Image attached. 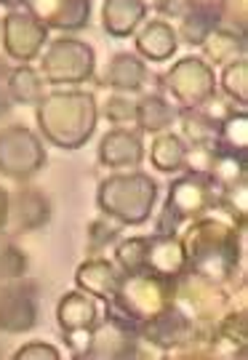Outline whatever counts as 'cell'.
<instances>
[{
  "instance_id": "6da1fadb",
  "label": "cell",
  "mask_w": 248,
  "mask_h": 360,
  "mask_svg": "<svg viewBox=\"0 0 248 360\" xmlns=\"http://www.w3.org/2000/svg\"><path fill=\"white\" fill-rule=\"evenodd\" d=\"M96 99L89 91H51L40 96L38 123L46 139L62 150H78L96 129Z\"/></svg>"
},
{
  "instance_id": "7a4b0ae2",
  "label": "cell",
  "mask_w": 248,
  "mask_h": 360,
  "mask_svg": "<svg viewBox=\"0 0 248 360\" xmlns=\"http://www.w3.org/2000/svg\"><path fill=\"white\" fill-rule=\"evenodd\" d=\"M157 198V184L147 174H112L99 184L96 203L102 214L118 219L120 224H142L150 219Z\"/></svg>"
},
{
  "instance_id": "3957f363",
  "label": "cell",
  "mask_w": 248,
  "mask_h": 360,
  "mask_svg": "<svg viewBox=\"0 0 248 360\" xmlns=\"http://www.w3.org/2000/svg\"><path fill=\"white\" fill-rule=\"evenodd\" d=\"M174 291H176V281L160 278L150 270L129 272L120 281L118 296L107 304L123 309L131 321L139 323V328H142V323L152 321L163 309L174 307Z\"/></svg>"
},
{
  "instance_id": "277c9868",
  "label": "cell",
  "mask_w": 248,
  "mask_h": 360,
  "mask_svg": "<svg viewBox=\"0 0 248 360\" xmlns=\"http://www.w3.org/2000/svg\"><path fill=\"white\" fill-rule=\"evenodd\" d=\"M214 200H216V190L209 184V179L195 176V174H184L179 179H174L157 232L160 235H176L184 221L203 217Z\"/></svg>"
},
{
  "instance_id": "5b68a950",
  "label": "cell",
  "mask_w": 248,
  "mask_h": 360,
  "mask_svg": "<svg viewBox=\"0 0 248 360\" xmlns=\"http://www.w3.org/2000/svg\"><path fill=\"white\" fill-rule=\"evenodd\" d=\"M96 56L89 43L78 38H59L46 49L40 59V72L48 83L56 86H75L86 83L93 75Z\"/></svg>"
},
{
  "instance_id": "8992f818",
  "label": "cell",
  "mask_w": 248,
  "mask_h": 360,
  "mask_svg": "<svg viewBox=\"0 0 248 360\" xmlns=\"http://www.w3.org/2000/svg\"><path fill=\"white\" fill-rule=\"evenodd\" d=\"M46 163V150L27 126H8L0 131V174L25 181Z\"/></svg>"
},
{
  "instance_id": "52a82bcc",
  "label": "cell",
  "mask_w": 248,
  "mask_h": 360,
  "mask_svg": "<svg viewBox=\"0 0 248 360\" xmlns=\"http://www.w3.org/2000/svg\"><path fill=\"white\" fill-rule=\"evenodd\" d=\"M163 86L174 94V99L184 110H195L211 94H216V75H214V67L206 65L203 59L187 56L163 75Z\"/></svg>"
},
{
  "instance_id": "ba28073f",
  "label": "cell",
  "mask_w": 248,
  "mask_h": 360,
  "mask_svg": "<svg viewBox=\"0 0 248 360\" xmlns=\"http://www.w3.org/2000/svg\"><path fill=\"white\" fill-rule=\"evenodd\" d=\"M48 38V27L27 8H11L3 19V49L16 62H32Z\"/></svg>"
},
{
  "instance_id": "9c48e42d",
  "label": "cell",
  "mask_w": 248,
  "mask_h": 360,
  "mask_svg": "<svg viewBox=\"0 0 248 360\" xmlns=\"http://www.w3.org/2000/svg\"><path fill=\"white\" fill-rule=\"evenodd\" d=\"M38 321L35 296L30 285L11 283L0 288V331L6 334H22L30 331Z\"/></svg>"
},
{
  "instance_id": "30bf717a",
  "label": "cell",
  "mask_w": 248,
  "mask_h": 360,
  "mask_svg": "<svg viewBox=\"0 0 248 360\" xmlns=\"http://www.w3.org/2000/svg\"><path fill=\"white\" fill-rule=\"evenodd\" d=\"M144 270L155 272L160 278H169V281H179L187 272V248H184L182 238L179 235H160V232L155 238H150Z\"/></svg>"
},
{
  "instance_id": "8fae6325",
  "label": "cell",
  "mask_w": 248,
  "mask_h": 360,
  "mask_svg": "<svg viewBox=\"0 0 248 360\" xmlns=\"http://www.w3.org/2000/svg\"><path fill=\"white\" fill-rule=\"evenodd\" d=\"M25 8L35 13L46 27L59 30H80L89 25L91 16L89 0H27Z\"/></svg>"
},
{
  "instance_id": "7c38bea8",
  "label": "cell",
  "mask_w": 248,
  "mask_h": 360,
  "mask_svg": "<svg viewBox=\"0 0 248 360\" xmlns=\"http://www.w3.org/2000/svg\"><path fill=\"white\" fill-rule=\"evenodd\" d=\"M144 334V339L150 342V345H155L160 349H174V347H182L184 342L190 339L192 334V323L190 318L184 315L182 309L176 307H169L163 309L160 315H155L152 321L142 323V328H139Z\"/></svg>"
},
{
  "instance_id": "4fadbf2b",
  "label": "cell",
  "mask_w": 248,
  "mask_h": 360,
  "mask_svg": "<svg viewBox=\"0 0 248 360\" xmlns=\"http://www.w3.org/2000/svg\"><path fill=\"white\" fill-rule=\"evenodd\" d=\"M144 158V144L139 131L131 129H112L99 142V160L107 168H133Z\"/></svg>"
},
{
  "instance_id": "5bb4252c",
  "label": "cell",
  "mask_w": 248,
  "mask_h": 360,
  "mask_svg": "<svg viewBox=\"0 0 248 360\" xmlns=\"http://www.w3.org/2000/svg\"><path fill=\"white\" fill-rule=\"evenodd\" d=\"M120 281L123 275L107 259H89L75 272V283L80 291L91 294L93 299H105V302H112L118 296Z\"/></svg>"
},
{
  "instance_id": "9a60e30c",
  "label": "cell",
  "mask_w": 248,
  "mask_h": 360,
  "mask_svg": "<svg viewBox=\"0 0 248 360\" xmlns=\"http://www.w3.org/2000/svg\"><path fill=\"white\" fill-rule=\"evenodd\" d=\"M56 318H59V328L70 334V331H86V328H96L99 323V312H96V302L91 294L86 291H70L62 296L59 307H56Z\"/></svg>"
},
{
  "instance_id": "2e32d148",
  "label": "cell",
  "mask_w": 248,
  "mask_h": 360,
  "mask_svg": "<svg viewBox=\"0 0 248 360\" xmlns=\"http://www.w3.org/2000/svg\"><path fill=\"white\" fill-rule=\"evenodd\" d=\"M147 6L142 0H105L102 6V25L115 38H129L144 22Z\"/></svg>"
},
{
  "instance_id": "e0dca14e",
  "label": "cell",
  "mask_w": 248,
  "mask_h": 360,
  "mask_svg": "<svg viewBox=\"0 0 248 360\" xmlns=\"http://www.w3.org/2000/svg\"><path fill=\"white\" fill-rule=\"evenodd\" d=\"M176 30L169 22L152 19L142 27V32L136 35V51L147 56L150 62H166L176 51Z\"/></svg>"
},
{
  "instance_id": "ac0fdd59",
  "label": "cell",
  "mask_w": 248,
  "mask_h": 360,
  "mask_svg": "<svg viewBox=\"0 0 248 360\" xmlns=\"http://www.w3.org/2000/svg\"><path fill=\"white\" fill-rule=\"evenodd\" d=\"M107 86L115 91H129V94H136L142 91V86L147 83V67L139 56L133 53H115L112 62H110V70H107Z\"/></svg>"
},
{
  "instance_id": "d6986e66",
  "label": "cell",
  "mask_w": 248,
  "mask_h": 360,
  "mask_svg": "<svg viewBox=\"0 0 248 360\" xmlns=\"http://www.w3.org/2000/svg\"><path fill=\"white\" fill-rule=\"evenodd\" d=\"M200 46H203V51L209 56V62H214V65H230L235 59H243L246 38H243V32H235V30L214 27Z\"/></svg>"
},
{
  "instance_id": "ffe728a7",
  "label": "cell",
  "mask_w": 248,
  "mask_h": 360,
  "mask_svg": "<svg viewBox=\"0 0 248 360\" xmlns=\"http://www.w3.org/2000/svg\"><path fill=\"white\" fill-rule=\"evenodd\" d=\"M206 179H209V184L216 193H224V190L235 187L240 181H246V155L216 150Z\"/></svg>"
},
{
  "instance_id": "44dd1931",
  "label": "cell",
  "mask_w": 248,
  "mask_h": 360,
  "mask_svg": "<svg viewBox=\"0 0 248 360\" xmlns=\"http://www.w3.org/2000/svg\"><path fill=\"white\" fill-rule=\"evenodd\" d=\"M139 129L147 131V134H160V131L171 129V123L176 120V110L171 107L163 96L157 94H150V96H142L136 102V117Z\"/></svg>"
},
{
  "instance_id": "7402d4cb",
  "label": "cell",
  "mask_w": 248,
  "mask_h": 360,
  "mask_svg": "<svg viewBox=\"0 0 248 360\" xmlns=\"http://www.w3.org/2000/svg\"><path fill=\"white\" fill-rule=\"evenodd\" d=\"M13 208H16V221L25 230H38L51 219V206L48 198L40 190H19L13 198Z\"/></svg>"
},
{
  "instance_id": "603a6c76",
  "label": "cell",
  "mask_w": 248,
  "mask_h": 360,
  "mask_svg": "<svg viewBox=\"0 0 248 360\" xmlns=\"http://www.w3.org/2000/svg\"><path fill=\"white\" fill-rule=\"evenodd\" d=\"M184 155H187V144L182 136L176 134H157V139L150 147V160L157 171L171 174V171H179L184 166Z\"/></svg>"
},
{
  "instance_id": "cb8c5ba5",
  "label": "cell",
  "mask_w": 248,
  "mask_h": 360,
  "mask_svg": "<svg viewBox=\"0 0 248 360\" xmlns=\"http://www.w3.org/2000/svg\"><path fill=\"white\" fill-rule=\"evenodd\" d=\"M216 150L224 153L246 155L248 150V112L237 110L233 115L219 123L216 129Z\"/></svg>"
},
{
  "instance_id": "d4e9b609",
  "label": "cell",
  "mask_w": 248,
  "mask_h": 360,
  "mask_svg": "<svg viewBox=\"0 0 248 360\" xmlns=\"http://www.w3.org/2000/svg\"><path fill=\"white\" fill-rule=\"evenodd\" d=\"M8 94H11V102L19 104L40 102V96H43L40 72L30 65H19L16 70H11V75H8Z\"/></svg>"
},
{
  "instance_id": "484cf974",
  "label": "cell",
  "mask_w": 248,
  "mask_h": 360,
  "mask_svg": "<svg viewBox=\"0 0 248 360\" xmlns=\"http://www.w3.org/2000/svg\"><path fill=\"white\" fill-rule=\"evenodd\" d=\"M222 16L219 11H206V8H190V11L182 16V38L190 43V46H200L206 35H209L214 27H219Z\"/></svg>"
},
{
  "instance_id": "4316f807",
  "label": "cell",
  "mask_w": 248,
  "mask_h": 360,
  "mask_svg": "<svg viewBox=\"0 0 248 360\" xmlns=\"http://www.w3.org/2000/svg\"><path fill=\"white\" fill-rule=\"evenodd\" d=\"M147 245L150 238H123L115 245V259H118L120 270L126 272H142L144 262H147Z\"/></svg>"
},
{
  "instance_id": "83f0119b",
  "label": "cell",
  "mask_w": 248,
  "mask_h": 360,
  "mask_svg": "<svg viewBox=\"0 0 248 360\" xmlns=\"http://www.w3.org/2000/svg\"><path fill=\"white\" fill-rule=\"evenodd\" d=\"M222 86L224 94L230 99H235L240 107L248 104V62L246 59H235L224 67L222 72Z\"/></svg>"
},
{
  "instance_id": "f1b7e54d",
  "label": "cell",
  "mask_w": 248,
  "mask_h": 360,
  "mask_svg": "<svg viewBox=\"0 0 248 360\" xmlns=\"http://www.w3.org/2000/svg\"><path fill=\"white\" fill-rule=\"evenodd\" d=\"M182 123H184V136L192 144H216V123L209 120L200 110H184L182 112Z\"/></svg>"
},
{
  "instance_id": "f546056e",
  "label": "cell",
  "mask_w": 248,
  "mask_h": 360,
  "mask_svg": "<svg viewBox=\"0 0 248 360\" xmlns=\"http://www.w3.org/2000/svg\"><path fill=\"white\" fill-rule=\"evenodd\" d=\"M27 270V257L19 245H13L8 238H0V281H16Z\"/></svg>"
},
{
  "instance_id": "4dcf8cb0",
  "label": "cell",
  "mask_w": 248,
  "mask_h": 360,
  "mask_svg": "<svg viewBox=\"0 0 248 360\" xmlns=\"http://www.w3.org/2000/svg\"><path fill=\"white\" fill-rule=\"evenodd\" d=\"M214 153H216V144H192V147H187L182 168H187V174H195V176L206 179L211 160H214Z\"/></svg>"
},
{
  "instance_id": "1f68e13d",
  "label": "cell",
  "mask_w": 248,
  "mask_h": 360,
  "mask_svg": "<svg viewBox=\"0 0 248 360\" xmlns=\"http://www.w3.org/2000/svg\"><path fill=\"white\" fill-rule=\"evenodd\" d=\"M118 235H120V221L107 217V214H102V217L93 219L91 224H89V243H91V248H102V245L112 243Z\"/></svg>"
},
{
  "instance_id": "d6a6232c",
  "label": "cell",
  "mask_w": 248,
  "mask_h": 360,
  "mask_svg": "<svg viewBox=\"0 0 248 360\" xmlns=\"http://www.w3.org/2000/svg\"><path fill=\"white\" fill-rule=\"evenodd\" d=\"M216 334L224 336V339H230V342H235L237 347H246V312L240 309V312H233V315H224L222 321H216Z\"/></svg>"
},
{
  "instance_id": "836d02e7",
  "label": "cell",
  "mask_w": 248,
  "mask_h": 360,
  "mask_svg": "<svg viewBox=\"0 0 248 360\" xmlns=\"http://www.w3.org/2000/svg\"><path fill=\"white\" fill-rule=\"evenodd\" d=\"M105 115L112 120V123H129V120H133L136 117V104L131 102L129 96H120V94H115V96H110L105 104Z\"/></svg>"
},
{
  "instance_id": "e575fe53",
  "label": "cell",
  "mask_w": 248,
  "mask_h": 360,
  "mask_svg": "<svg viewBox=\"0 0 248 360\" xmlns=\"http://www.w3.org/2000/svg\"><path fill=\"white\" fill-rule=\"evenodd\" d=\"M13 358L16 360H59L62 352L56 347H51V345H46V342H30V345H25L22 349H16Z\"/></svg>"
},
{
  "instance_id": "d590c367",
  "label": "cell",
  "mask_w": 248,
  "mask_h": 360,
  "mask_svg": "<svg viewBox=\"0 0 248 360\" xmlns=\"http://www.w3.org/2000/svg\"><path fill=\"white\" fill-rule=\"evenodd\" d=\"M197 110H200L203 115L209 117V120H214L216 126H219L222 120H227V117H230V115H233V112H235V107H230V104L224 102V99H219L216 94H211L209 99H206V102L200 104Z\"/></svg>"
},
{
  "instance_id": "8d00e7d4",
  "label": "cell",
  "mask_w": 248,
  "mask_h": 360,
  "mask_svg": "<svg viewBox=\"0 0 248 360\" xmlns=\"http://www.w3.org/2000/svg\"><path fill=\"white\" fill-rule=\"evenodd\" d=\"M246 8H248L246 0H224L219 16H227L233 25H237V32H243L246 30Z\"/></svg>"
},
{
  "instance_id": "74e56055",
  "label": "cell",
  "mask_w": 248,
  "mask_h": 360,
  "mask_svg": "<svg viewBox=\"0 0 248 360\" xmlns=\"http://www.w3.org/2000/svg\"><path fill=\"white\" fill-rule=\"evenodd\" d=\"M8 75H11V67L6 65V59H0V115H6V112H8V107H11Z\"/></svg>"
},
{
  "instance_id": "f35d334b",
  "label": "cell",
  "mask_w": 248,
  "mask_h": 360,
  "mask_svg": "<svg viewBox=\"0 0 248 360\" xmlns=\"http://www.w3.org/2000/svg\"><path fill=\"white\" fill-rule=\"evenodd\" d=\"M8 214H11V198H8V193L0 187V230L6 227V221H8Z\"/></svg>"
},
{
  "instance_id": "ab89813d",
  "label": "cell",
  "mask_w": 248,
  "mask_h": 360,
  "mask_svg": "<svg viewBox=\"0 0 248 360\" xmlns=\"http://www.w3.org/2000/svg\"><path fill=\"white\" fill-rule=\"evenodd\" d=\"M190 6H195V8H206V11H222L224 0H190Z\"/></svg>"
},
{
  "instance_id": "60d3db41",
  "label": "cell",
  "mask_w": 248,
  "mask_h": 360,
  "mask_svg": "<svg viewBox=\"0 0 248 360\" xmlns=\"http://www.w3.org/2000/svg\"><path fill=\"white\" fill-rule=\"evenodd\" d=\"M147 8H155V11H163V6H166V0H142Z\"/></svg>"
},
{
  "instance_id": "b9f144b4",
  "label": "cell",
  "mask_w": 248,
  "mask_h": 360,
  "mask_svg": "<svg viewBox=\"0 0 248 360\" xmlns=\"http://www.w3.org/2000/svg\"><path fill=\"white\" fill-rule=\"evenodd\" d=\"M3 6H25L27 0H0Z\"/></svg>"
}]
</instances>
